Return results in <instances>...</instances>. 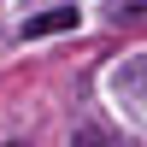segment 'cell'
Wrapping results in <instances>:
<instances>
[{
	"label": "cell",
	"instance_id": "1",
	"mask_svg": "<svg viewBox=\"0 0 147 147\" xmlns=\"http://www.w3.org/2000/svg\"><path fill=\"white\" fill-rule=\"evenodd\" d=\"M59 30H77V6H53V12H35L24 18V41H41V35H59Z\"/></svg>",
	"mask_w": 147,
	"mask_h": 147
},
{
	"label": "cell",
	"instance_id": "2",
	"mask_svg": "<svg viewBox=\"0 0 147 147\" xmlns=\"http://www.w3.org/2000/svg\"><path fill=\"white\" fill-rule=\"evenodd\" d=\"M141 12H147V0H112V18L118 24H124V18H141Z\"/></svg>",
	"mask_w": 147,
	"mask_h": 147
},
{
	"label": "cell",
	"instance_id": "3",
	"mask_svg": "<svg viewBox=\"0 0 147 147\" xmlns=\"http://www.w3.org/2000/svg\"><path fill=\"white\" fill-rule=\"evenodd\" d=\"M71 147H112V136H100V129H77Z\"/></svg>",
	"mask_w": 147,
	"mask_h": 147
},
{
	"label": "cell",
	"instance_id": "4",
	"mask_svg": "<svg viewBox=\"0 0 147 147\" xmlns=\"http://www.w3.org/2000/svg\"><path fill=\"white\" fill-rule=\"evenodd\" d=\"M12 147H24V141H12Z\"/></svg>",
	"mask_w": 147,
	"mask_h": 147
}]
</instances>
